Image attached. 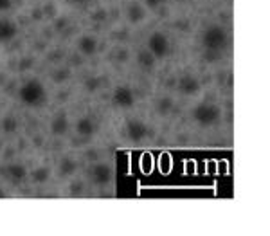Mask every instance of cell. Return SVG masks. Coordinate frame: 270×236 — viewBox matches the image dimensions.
Returning a JSON list of instances; mask_svg holds the SVG:
<instances>
[{"label":"cell","instance_id":"obj_1","mask_svg":"<svg viewBox=\"0 0 270 236\" xmlns=\"http://www.w3.org/2000/svg\"><path fill=\"white\" fill-rule=\"evenodd\" d=\"M18 100L25 107H42L47 101V90L42 81L29 80L18 89Z\"/></svg>","mask_w":270,"mask_h":236},{"label":"cell","instance_id":"obj_2","mask_svg":"<svg viewBox=\"0 0 270 236\" xmlns=\"http://www.w3.org/2000/svg\"><path fill=\"white\" fill-rule=\"evenodd\" d=\"M202 43L204 47L211 52H220L227 47L229 43V34L222 25H211L204 31L202 34Z\"/></svg>","mask_w":270,"mask_h":236},{"label":"cell","instance_id":"obj_3","mask_svg":"<svg viewBox=\"0 0 270 236\" xmlns=\"http://www.w3.org/2000/svg\"><path fill=\"white\" fill-rule=\"evenodd\" d=\"M193 119L202 126H211L220 119V109L213 103H200L193 109Z\"/></svg>","mask_w":270,"mask_h":236},{"label":"cell","instance_id":"obj_4","mask_svg":"<svg viewBox=\"0 0 270 236\" xmlns=\"http://www.w3.org/2000/svg\"><path fill=\"white\" fill-rule=\"evenodd\" d=\"M170 49H171L170 38H168L164 33L155 31V33L150 34V38H148V51L152 52L157 60L166 58L168 54H170Z\"/></svg>","mask_w":270,"mask_h":236},{"label":"cell","instance_id":"obj_5","mask_svg":"<svg viewBox=\"0 0 270 236\" xmlns=\"http://www.w3.org/2000/svg\"><path fill=\"white\" fill-rule=\"evenodd\" d=\"M112 100H114V105L119 107V109H130V107L135 105V92L128 85H119L114 90Z\"/></svg>","mask_w":270,"mask_h":236},{"label":"cell","instance_id":"obj_6","mask_svg":"<svg viewBox=\"0 0 270 236\" xmlns=\"http://www.w3.org/2000/svg\"><path fill=\"white\" fill-rule=\"evenodd\" d=\"M126 135H128L130 141L139 142L148 135V126L139 119H130L126 123Z\"/></svg>","mask_w":270,"mask_h":236},{"label":"cell","instance_id":"obj_7","mask_svg":"<svg viewBox=\"0 0 270 236\" xmlns=\"http://www.w3.org/2000/svg\"><path fill=\"white\" fill-rule=\"evenodd\" d=\"M177 87H179L180 94H184V96H194L200 92V81L191 74L182 76L179 80V83H177Z\"/></svg>","mask_w":270,"mask_h":236},{"label":"cell","instance_id":"obj_8","mask_svg":"<svg viewBox=\"0 0 270 236\" xmlns=\"http://www.w3.org/2000/svg\"><path fill=\"white\" fill-rule=\"evenodd\" d=\"M97 47H99V43H97V38L94 34H83L78 40V51L83 56H94L97 52Z\"/></svg>","mask_w":270,"mask_h":236},{"label":"cell","instance_id":"obj_9","mask_svg":"<svg viewBox=\"0 0 270 236\" xmlns=\"http://www.w3.org/2000/svg\"><path fill=\"white\" fill-rule=\"evenodd\" d=\"M90 179H92V182L97 186H104L108 184L110 180H112V170H110L106 164H95L94 168H92V171H90Z\"/></svg>","mask_w":270,"mask_h":236},{"label":"cell","instance_id":"obj_10","mask_svg":"<svg viewBox=\"0 0 270 236\" xmlns=\"http://www.w3.org/2000/svg\"><path fill=\"white\" fill-rule=\"evenodd\" d=\"M18 34V25L9 18H0V43H7Z\"/></svg>","mask_w":270,"mask_h":236},{"label":"cell","instance_id":"obj_11","mask_svg":"<svg viewBox=\"0 0 270 236\" xmlns=\"http://www.w3.org/2000/svg\"><path fill=\"white\" fill-rule=\"evenodd\" d=\"M146 18V7L142 4H137V2H133L126 7V20H128L130 24L137 25L141 24L142 20Z\"/></svg>","mask_w":270,"mask_h":236},{"label":"cell","instance_id":"obj_12","mask_svg":"<svg viewBox=\"0 0 270 236\" xmlns=\"http://www.w3.org/2000/svg\"><path fill=\"white\" fill-rule=\"evenodd\" d=\"M69 126H71V123H69L67 114H58L51 121V133L56 137H62L69 132Z\"/></svg>","mask_w":270,"mask_h":236},{"label":"cell","instance_id":"obj_13","mask_svg":"<svg viewBox=\"0 0 270 236\" xmlns=\"http://www.w3.org/2000/svg\"><path fill=\"white\" fill-rule=\"evenodd\" d=\"M95 130H97V126H95L94 119L90 118H80L76 123V133L81 137H92L95 133Z\"/></svg>","mask_w":270,"mask_h":236},{"label":"cell","instance_id":"obj_14","mask_svg":"<svg viewBox=\"0 0 270 236\" xmlns=\"http://www.w3.org/2000/svg\"><path fill=\"white\" fill-rule=\"evenodd\" d=\"M5 175L9 177V180L13 182H22L27 177V170L24 164H11L5 168Z\"/></svg>","mask_w":270,"mask_h":236},{"label":"cell","instance_id":"obj_15","mask_svg":"<svg viewBox=\"0 0 270 236\" xmlns=\"http://www.w3.org/2000/svg\"><path fill=\"white\" fill-rule=\"evenodd\" d=\"M137 63L144 69V71H152L157 63V58L153 56L148 49H142V51L137 52Z\"/></svg>","mask_w":270,"mask_h":236},{"label":"cell","instance_id":"obj_16","mask_svg":"<svg viewBox=\"0 0 270 236\" xmlns=\"http://www.w3.org/2000/svg\"><path fill=\"white\" fill-rule=\"evenodd\" d=\"M31 179H33V182H36V184H45V182L51 179V168H49V166H38V168H34L33 173H31Z\"/></svg>","mask_w":270,"mask_h":236},{"label":"cell","instance_id":"obj_17","mask_svg":"<svg viewBox=\"0 0 270 236\" xmlns=\"http://www.w3.org/2000/svg\"><path fill=\"white\" fill-rule=\"evenodd\" d=\"M76 170H78V162L74 161V159H71V157L62 159L60 164H58V171H60V175H63V177H69V175L76 173Z\"/></svg>","mask_w":270,"mask_h":236},{"label":"cell","instance_id":"obj_18","mask_svg":"<svg viewBox=\"0 0 270 236\" xmlns=\"http://www.w3.org/2000/svg\"><path fill=\"white\" fill-rule=\"evenodd\" d=\"M0 130L4 133H14L18 130V119L14 118V116H5L2 119V123H0Z\"/></svg>","mask_w":270,"mask_h":236},{"label":"cell","instance_id":"obj_19","mask_svg":"<svg viewBox=\"0 0 270 236\" xmlns=\"http://www.w3.org/2000/svg\"><path fill=\"white\" fill-rule=\"evenodd\" d=\"M173 100L171 98H161V100L157 101V112L161 114V116H168V114H171V110H173Z\"/></svg>","mask_w":270,"mask_h":236},{"label":"cell","instance_id":"obj_20","mask_svg":"<svg viewBox=\"0 0 270 236\" xmlns=\"http://www.w3.org/2000/svg\"><path fill=\"white\" fill-rule=\"evenodd\" d=\"M69 78H71V69H69V67H60V69H56L54 74H52L54 83H65Z\"/></svg>","mask_w":270,"mask_h":236},{"label":"cell","instance_id":"obj_21","mask_svg":"<svg viewBox=\"0 0 270 236\" xmlns=\"http://www.w3.org/2000/svg\"><path fill=\"white\" fill-rule=\"evenodd\" d=\"M83 189H85V186H83V182H80V180H76V182H72L71 188H69V191H71V195H76V197H80L81 193H83Z\"/></svg>","mask_w":270,"mask_h":236},{"label":"cell","instance_id":"obj_22","mask_svg":"<svg viewBox=\"0 0 270 236\" xmlns=\"http://www.w3.org/2000/svg\"><path fill=\"white\" fill-rule=\"evenodd\" d=\"M144 2V7L148 9H157L161 4H164V0H142Z\"/></svg>","mask_w":270,"mask_h":236},{"label":"cell","instance_id":"obj_23","mask_svg":"<svg viewBox=\"0 0 270 236\" xmlns=\"http://www.w3.org/2000/svg\"><path fill=\"white\" fill-rule=\"evenodd\" d=\"M33 65H34L33 58H25V60L20 62V71H29V67H33Z\"/></svg>","mask_w":270,"mask_h":236},{"label":"cell","instance_id":"obj_24","mask_svg":"<svg viewBox=\"0 0 270 236\" xmlns=\"http://www.w3.org/2000/svg\"><path fill=\"white\" fill-rule=\"evenodd\" d=\"M13 5V0H0V13L2 11H9Z\"/></svg>","mask_w":270,"mask_h":236},{"label":"cell","instance_id":"obj_25","mask_svg":"<svg viewBox=\"0 0 270 236\" xmlns=\"http://www.w3.org/2000/svg\"><path fill=\"white\" fill-rule=\"evenodd\" d=\"M87 90H95L97 87H99V83H97V80L95 78H92V80H87Z\"/></svg>","mask_w":270,"mask_h":236},{"label":"cell","instance_id":"obj_26","mask_svg":"<svg viewBox=\"0 0 270 236\" xmlns=\"http://www.w3.org/2000/svg\"><path fill=\"white\" fill-rule=\"evenodd\" d=\"M87 157H89V159H95V151H89V153H87Z\"/></svg>","mask_w":270,"mask_h":236},{"label":"cell","instance_id":"obj_27","mask_svg":"<svg viewBox=\"0 0 270 236\" xmlns=\"http://www.w3.org/2000/svg\"><path fill=\"white\" fill-rule=\"evenodd\" d=\"M0 199H5V191H4V189H0Z\"/></svg>","mask_w":270,"mask_h":236},{"label":"cell","instance_id":"obj_28","mask_svg":"<svg viewBox=\"0 0 270 236\" xmlns=\"http://www.w3.org/2000/svg\"><path fill=\"white\" fill-rule=\"evenodd\" d=\"M74 2H80L81 4V2H89V0H74Z\"/></svg>","mask_w":270,"mask_h":236},{"label":"cell","instance_id":"obj_29","mask_svg":"<svg viewBox=\"0 0 270 236\" xmlns=\"http://www.w3.org/2000/svg\"><path fill=\"white\" fill-rule=\"evenodd\" d=\"M0 109H2V105H0Z\"/></svg>","mask_w":270,"mask_h":236}]
</instances>
